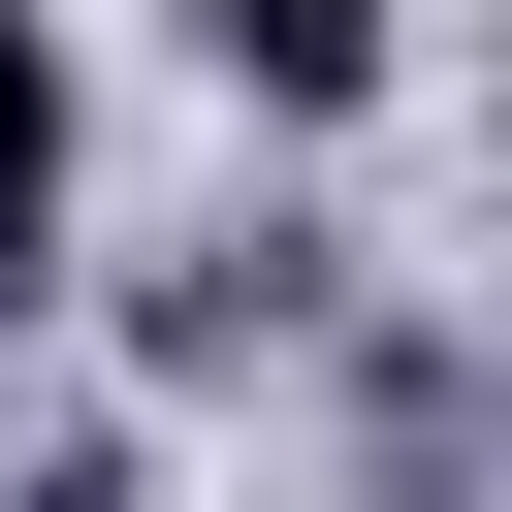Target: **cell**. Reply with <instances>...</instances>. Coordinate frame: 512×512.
I'll return each instance as SVG.
<instances>
[{"label":"cell","mask_w":512,"mask_h":512,"mask_svg":"<svg viewBox=\"0 0 512 512\" xmlns=\"http://www.w3.org/2000/svg\"><path fill=\"white\" fill-rule=\"evenodd\" d=\"M0 512H160V448H128V416H64V448H32Z\"/></svg>","instance_id":"obj_4"},{"label":"cell","mask_w":512,"mask_h":512,"mask_svg":"<svg viewBox=\"0 0 512 512\" xmlns=\"http://www.w3.org/2000/svg\"><path fill=\"white\" fill-rule=\"evenodd\" d=\"M256 352H320V224H192L128 288V384H256Z\"/></svg>","instance_id":"obj_1"},{"label":"cell","mask_w":512,"mask_h":512,"mask_svg":"<svg viewBox=\"0 0 512 512\" xmlns=\"http://www.w3.org/2000/svg\"><path fill=\"white\" fill-rule=\"evenodd\" d=\"M64 288V0H0V320Z\"/></svg>","instance_id":"obj_3"},{"label":"cell","mask_w":512,"mask_h":512,"mask_svg":"<svg viewBox=\"0 0 512 512\" xmlns=\"http://www.w3.org/2000/svg\"><path fill=\"white\" fill-rule=\"evenodd\" d=\"M384 64H416L384 0H192V96H256V128H352Z\"/></svg>","instance_id":"obj_2"}]
</instances>
